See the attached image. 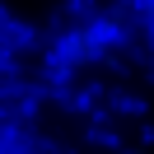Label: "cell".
Wrapping results in <instances>:
<instances>
[{
  "mask_svg": "<svg viewBox=\"0 0 154 154\" xmlns=\"http://www.w3.org/2000/svg\"><path fill=\"white\" fill-rule=\"evenodd\" d=\"M0 154H19V149H10V145H0Z\"/></svg>",
  "mask_w": 154,
  "mask_h": 154,
  "instance_id": "1",
  "label": "cell"
},
{
  "mask_svg": "<svg viewBox=\"0 0 154 154\" xmlns=\"http://www.w3.org/2000/svg\"><path fill=\"white\" fill-rule=\"evenodd\" d=\"M149 14H154V0H149Z\"/></svg>",
  "mask_w": 154,
  "mask_h": 154,
  "instance_id": "2",
  "label": "cell"
}]
</instances>
